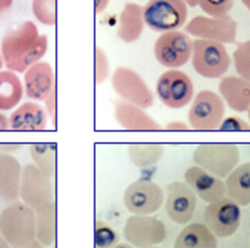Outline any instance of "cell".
<instances>
[{
    "instance_id": "cell-6",
    "label": "cell",
    "mask_w": 250,
    "mask_h": 248,
    "mask_svg": "<svg viewBox=\"0 0 250 248\" xmlns=\"http://www.w3.org/2000/svg\"><path fill=\"white\" fill-rule=\"evenodd\" d=\"M224 120V101L214 90H200L191 101L188 122L193 130H215Z\"/></svg>"
},
{
    "instance_id": "cell-47",
    "label": "cell",
    "mask_w": 250,
    "mask_h": 248,
    "mask_svg": "<svg viewBox=\"0 0 250 248\" xmlns=\"http://www.w3.org/2000/svg\"><path fill=\"white\" fill-rule=\"evenodd\" d=\"M149 248H160V247H149Z\"/></svg>"
},
{
    "instance_id": "cell-46",
    "label": "cell",
    "mask_w": 250,
    "mask_h": 248,
    "mask_svg": "<svg viewBox=\"0 0 250 248\" xmlns=\"http://www.w3.org/2000/svg\"><path fill=\"white\" fill-rule=\"evenodd\" d=\"M247 113H249V122H250V108H249V111H247Z\"/></svg>"
},
{
    "instance_id": "cell-36",
    "label": "cell",
    "mask_w": 250,
    "mask_h": 248,
    "mask_svg": "<svg viewBox=\"0 0 250 248\" xmlns=\"http://www.w3.org/2000/svg\"><path fill=\"white\" fill-rule=\"evenodd\" d=\"M189 125L184 124V122L181 120H174V122H168L167 125H165V130H176V132H186L189 130Z\"/></svg>"
},
{
    "instance_id": "cell-28",
    "label": "cell",
    "mask_w": 250,
    "mask_h": 248,
    "mask_svg": "<svg viewBox=\"0 0 250 248\" xmlns=\"http://www.w3.org/2000/svg\"><path fill=\"white\" fill-rule=\"evenodd\" d=\"M30 156L33 160V165L47 175L49 179L56 174V146L47 143H37L30 146Z\"/></svg>"
},
{
    "instance_id": "cell-33",
    "label": "cell",
    "mask_w": 250,
    "mask_h": 248,
    "mask_svg": "<svg viewBox=\"0 0 250 248\" xmlns=\"http://www.w3.org/2000/svg\"><path fill=\"white\" fill-rule=\"evenodd\" d=\"M234 0H200V9L207 16H226L229 14Z\"/></svg>"
},
{
    "instance_id": "cell-34",
    "label": "cell",
    "mask_w": 250,
    "mask_h": 248,
    "mask_svg": "<svg viewBox=\"0 0 250 248\" xmlns=\"http://www.w3.org/2000/svg\"><path fill=\"white\" fill-rule=\"evenodd\" d=\"M219 130L223 132H247L250 130V122L243 120L240 117H228L221 122Z\"/></svg>"
},
{
    "instance_id": "cell-35",
    "label": "cell",
    "mask_w": 250,
    "mask_h": 248,
    "mask_svg": "<svg viewBox=\"0 0 250 248\" xmlns=\"http://www.w3.org/2000/svg\"><path fill=\"white\" fill-rule=\"evenodd\" d=\"M43 103H45V111L49 115V118H51L52 125H56V89L47 96V99Z\"/></svg>"
},
{
    "instance_id": "cell-22",
    "label": "cell",
    "mask_w": 250,
    "mask_h": 248,
    "mask_svg": "<svg viewBox=\"0 0 250 248\" xmlns=\"http://www.w3.org/2000/svg\"><path fill=\"white\" fill-rule=\"evenodd\" d=\"M145 12L139 4H125L122 9L120 16H118V28L117 35L122 42L125 43H134L139 40V37L143 35L145 30Z\"/></svg>"
},
{
    "instance_id": "cell-15",
    "label": "cell",
    "mask_w": 250,
    "mask_h": 248,
    "mask_svg": "<svg viewBox=\"0 0 250 248\" xmlns=\"http://www.w3.org/2000/svg\"><path fill=\"white\" fill-rule=\"evenodd\" d=\"M196 194L186 183H170L165 189V210L172 222L188 224L195 215Z\"/></svg>"
},
{
    "instance_id": "cell-12",
    "label": "cell",
    "mask_w": 250,
    "mask_h": 248,
    "mask_svg": "<svg viewBox=\"0 0 250 248\" xmlns=\"http://www.w3.org/2000/svg\"><path fill=\"white\" fill-rule=\"evenodd\" d=\"M193 40H189L188 33L176 30L162 33L155 42V58L162 66L168 70H177L191 59Z\"/></svg>"
},
{
    "instance_id": "cell-8",
    "label": "cell",
    "mask_w": 250,
    "mask_h": 248,
    "mask_svg": "<svg viewBox=\"0 0 250 248\" xmlns=\"http://www.w3.org/2000/svg\"><path fill=\"white\" fill-rule=\"evenodd\" d=\"M111 87L118 94V97H122V101L136 104L143 109L151 108L155 101L151 89L148 87L145 78L132 68H125V66L117 68L111 75Z\"/></svg>"
},
{
    "instance_id": "cell-44",
    "label": "cell",
    "mask_w": 250,
    "mask_h": 248,
    "mask_svg": "<svg viewBox=\"0 0 250 248\" xmlns=\"http://www.w3.org/2000/svg\"><path fill=\"white\" fill-rule=\"evenodd\" d=\"M242 4L245 5V7H247V9H249V11H250V0H242Z\"/></svg>"
},
{
    "instance_id": "cell-19",
    "label": "cell",
    "mask_w": 250,
    "mask_h": 248,
    "mask_svg": "<svg viewBox=\"0 0 250 248\" xmlns=\"http://www.w3.org/2000/svg\"><path fill=\"white\" fill-rule=\"evenodd\" d=\"M21 175L23 167L20 160L9 153L0 156V200L4 202H18L21 191Z\"/></svg>"
},
{
    "instance_id": "cell-16",
    "label": "cell",
    "mask_w": 250,
    "mask_h": 248,
    "mask_svg": "<svg viewBox=\"0 0 250 248\" xmlns=\"http://www.w3.org/2000/svg\"><path fill=\"white\" fill-rule=\"evenodd\" d=\"M184 183L195 191V194L205 203L217 202L226 196V184L221 177L203 170L202 167L195 165L184 172Z\"/></svg>"
},
{
    "instance_id": "cell-23",
    "label": "cell",
    "mask_w": 250,
    "mask_h": 248,
    "mask_svg": "<svg viewBox=\"0 0 250 248\" xmlns=\"http://www.w3.org/2000/svg\"><path fill=\"white\" fill-rule=\"evenodd\" d=\"M174 248H217V236L203 222H191L177 234Z\"/></svg>"
},
{
    "instance_id": "cell-45",
    "label": "cell",
    "mask_w": 250,
    "mask_h": 248,
    "mask_svg": "<svg viewBox=\"0 0 250 248\" xmlns=\"http://www.w3.org/2000/svg\"><path fill=\"white\" fill-rule=\"evenodd\" d=\"M2 66H4V58H2V52H0V71H2Z\"/></svg>"
},
{
    "instance_id": "cell-29",
    "label": "cell",
    "mask_w": 250,
    "mask_h": 248,
    "mask_svg": "<svg viewBox=\"0 0 250 248\" xmlns=\"http://www.w3.org/2000/svg\"><path fill=\"white\" fill-rule=\"evenodd\" d=\"M31 12L35 20L45 26H54L58 20L56 0H31Z\"/></svg>"
},
{
    "instance_id": "cell-11",
    "label": "cell",
    "mask_w": 250,
    "mask_h": 248,
    "mask_svg": "<svg viewBox=\"0 0 250 248\" xmlns=\"http://www.w3.org/2000/svg\"><path fill=\"white\" fill-rule=\"evenodd\" d=\"M164 202L165 191L146 179L132 183L124 193V205L132 215H153L162 208Z\"/></svg>"
},
{
    "instance_id": "cell-5",
    "label": "cell",
    "mask_w": 250,
    "mask_h": 248,
    "mask_svg": "<svg viewBox=\"0 0 250 248\" xmlns=\"http://www.w3.org/2000/svg\"><path fill=\"white\" fill-rule=\"evenodd\" d=\"M143 12L146 26L158 33L176 31L188 21V4L184 0H149Z\"/></svg>"
},
{
    "instance_id": "cell-13",
    "label": "cell",
    "mask_w": 250,
    "mask_h": 248,
    "mask_svg": "<svg viewBox=\"0 0 250 248\" xmlns=\"http://www.w3.org/2000/svg\"><path fill=\"white\" fill-rule=\"evenodd\" d=\"M167 236V227L153 215H130L124 226V238L134 248L158 247Z\"/></svg>"
},
{
    "instance_id": "cell-9",
    "label": "cell",
    "mask_w": 250,
    "mask_h": 248,
    "mask_svg": "<svg viewBox=\"0 0 250 248\" xmlns=\"http://www.w3.org/2000/svg\"><path fill=\"white\" fill-rule=\"evenodd\" d=\"M156 96L167 108L181 109L195 97L191 78L181 70H167L156 82Z\"/></svg>"
},
{
    "instance_id": "cell-24",
    "label": "cell",
    "mask_w": 250,
    "mask_h": 248,
    "mask_svg": "<svg viewBox=\"0 0 250 248\" xmlns=\"http://www.w3.org/2000/svg\"><path fill=\"white\" fill-rule=\"evenodd\" d=\"M224 184L228 198H231L240 207L250 205V162L238 165L226 177Z\"/></svg>"
},
{
    "instance_id": "cell-10",
    "label": "cell",
    "mask_w": 250,
    "mask_h": 248,
    "mask_svg": "<svg viewBox=\"0 0 250 248\" xmlns=\"http://www.w3.org/2000/svg\"><path fill=\"white\" fill-rule=\"evenodd\" d=\"M240 221H242V208L228 196L207 203V208L203 212V224L217 238L233 236L238 231Z\"/></svg>"
},
{
    "instance_id": "cell-14",
    "label": "cell",
    "mask_w": 250,
    "mask_h": 248,
    "mask_svg": "<svg viewBox=\"0 0 250 248\" xmlns=\"http://www.w3.org/2000/svg\"><path fill=\"white\" fill-rule=\"evenodd\" d=\"M20 198L31 210H40L47 203L54 202V186L52 179L43 175L35 165H24L21 175Z\"/></svg>"
},
{
    "instance_id": "cell-42",
    "label": "cell",
    "mask_w": 250,
    "mask_h": 248,
    "mask_svg": "<svg viewBox=\"0 0 250 248\" xmlns=\"http://www.w3.org/2000/svg\"><path fill=\"white\" fill-rule=\"evenodd\" d=\"M188 4V7H195V5H198L200 4V0H184Z\"/></svg>"
},
{
    "instance_id": "cell-7",
    "label": "cell",
    "mask_w": 250,
    "mask_h": 248,
    "mask_svg": "<svg viewBox=\"0 0 250 248\" xmlns=\"http://www.w3.org/2000/svg\"><path fill=\"white\" fill-rule=\"evenodd\" d=\"M186 33L195 37L196 40H210L219 43H231L236 39L238 24L231 18L226 16H195L186 24Z\"/></svg>"
},
{
    "instance_id": "cell-1",
    "label": "cell",
    "mask_w": 250,
    "mask_h": 248,
    "mask_svg": "<svg viewBox=\"0 0 250 248\" xmlns=\"http://www.w3.org/2000/svg\"><path fill=\"white\" fill-rule=\"evenodd\" d=\"M47 47H49L47 35L40 33L33 21H24L2 39L0 52L7 70L14 73L21 71L24 73L30 66L42 61Z\"/></svg>"
},
{
    "instance_id": "cell-41",
    "label": "cell",
    "mask_w": 250,
    "mask_h": 248,
    "mask_svg": "<svg viewBox=\"0 0 250 248\" xmlns=\"http://www.w3.org/2000/svg\"><path fill=\"white\" fill-rule=\"evenodd\" d=\"M0 248H12L11 245L4 240V236H2V234H0Z\"/></svg>"
},
{
    "instance_id": "cell-27",
    "label": "cell",
    "mask_w": 250,
    "mask_h": 248,
    "mask_svg": "<svg viewBox=\"0 0 250 248\" xmlns=\"http://www.w3.org/2000/svg\"><path fill=\"white\" fill-rule=\"evenodd\" d=\"M130 162L139 168H149L160 162L164 156V146L162 144L148 143V144H130L129 146Z\"/></svg>"
},
{
    "instance_id": "cell-2",
    "label": "cell",
    "mask_w": 250,
    "mask_h": 248,
    "mask_svg": "<svg viewBox=\"0 0 250 248\" xmlns=\"http://www.w3.org/2000/svg\"><path fill=\"white\" fill-rule=\"evenodd\" d=\"M0 234L12 248L35 240V210L23 202H12L0 212Z\"/></svg>"
},
{
    "instance_id": "cell-37",
    "label": "cell",
    "mask_w": 250,
    "mask_h": 248,
    "mask_svg": "<svg viewBox=\"0 0 250 248\" xmlns=\"http://www.w3.org/2000/svg\"><path fill=\"white\" fill-rule=\"evenodd\" d=\"M108 4H109V0H94V11H96V14L104 12Z\"/></svg>"
},
{
    "instance_id": "cell-25",
    "label": "cell",
    "mask_w": 250,
    "mask_h": 248,
    "mask_svg": "<svg viewBox=\"0 0 250 248\" xmlns=\"http://www.w3.org/2000/svg\"><path fill=\"white\" fill-rule=\"evenodd\" d=\"M24 85L18 73L11 70L0 71V111H11L21 104Z\"/></svg>"
},
{
    "instance_id": "cell-40",
    "label": "cell",
    "mask_w": 250,
    "mask_h": 248,
    "mask_svg": "<svg viewBox=\"0 0 250 248\" xmlns=\"http://www.w3.org/2000/svg\"><path fill=\"white\" fill-rule=\"evenodd\" d=\"M18 248H47V247H43L40 241H37V240H33L31 243H28V245H23V247H18Z\"/></svg>"
},
{
    "instance_id": "cell-48",
    "label": "cell",
    "mask_w": 250,
    "mask_h": 248,
    "mask_svg": "<svg viewBox=\"0 0 250 248\" xmlns=\"http://www.w3.org/2000/svg\"><path fill=\"white\" fill-rule=\"evenodd\" d=\"M0 156H2V149H0Z\"/></svg>"
},
{
    "instance_id": "cell-32",
    "label": "cell",
    "mask_w": 250,
    "mask_h": 248,
    "mask_svg": "<svg viewBox=\"0 0 250 248\" xmlns=\"http://www.w3.org/2000/svg\"><path fill=\"white\" fill-rule=\"evenodd\" d=\"M94 73H96V83L101 85L103 82L109 77V61L104 49L96 47L94 49Z\"/></svg>"
},
{
    "instance_id": "cell-31",
    "label": "cell",
    "mask_w": 250,
    "mask_h": 248,
    "mask_svg": "<svg viewBox=\"0 0 250 248\" xmlns=\"http://www.w3.org/2000/svg\"><path fill=\"white\" fill-rule=\"evenodd\" d=\"M233 64L238 77L250 80V40L242 42L233 54Z\"/></svg>"
},
{
    "instance_id": "cell-20",
    "label": "cell",
    "mask_w": 250,
    "mask_h": 248,
    "mask_svg": "<svg viewBox=\"0 0 250 248\" xmlns=\"http://www.w3.org/2000/svg\"><path fill=\"white\" fill-rule=\"evenodd\" d=\"M115 120L125 130H160V124L146 113V109L139 108L130 103L118 101L115 104Z\"/></svg>"
},
{
    "instance_id": "cell-21",
    "label": "cell",
    "mask_w": 250,
    "mask_h": 248,
    "mask_svg": "<svg viewBox=\"0 0 250 248\" xmlns=\"http://www.w3.org/2000/svg\"><path fill=\"white\" fill-rule=\"evenodd\" d=\"M219 96L233 111L242 113L250 108V80L242 77H223L219 82Z\"/></svg>"
},
{
    "instance_id": "cell-4",
    "label": "cell",
    "mask_w": 250,
    "mask_h": 248,
    "mask_svg": "<svg viewBox=\"0 0 250 248\" xmlns=\"http://www.w3.org/2000/svg\"><path fill=\"white\" fill-rule=\"evenodd\" d=\"M193 70L203 78H223L229 70L231 56L226 45L210 40H193Z\"/></svg>"
},
{
    "instance_id": "cell-18",
    "label": "cell",
    "mask_w": 250,
    "mask_h": 248,
    "mask_svg": "<svg viewBox=\"0 0 250 248\" xmlns=\"http://www.w3.org/2000/svg\"><path fill=\"white\" fill-rule=\"evenodd\" d=\"M47 111L45 108L35 101H28L12 109L9 117V127L11 130L18 132H39L45 130L47 127Z\"/></svg>"
},
{
    "instance_id": "cell-43",
    "label": "cell",
    "mask_w": 250,
    "mask_h": 248,
    "mask_svg": "<svg viewBox=\"0 0 250 248\" xmlns=\"http://www.w3.org/2000/svg\"><path fill=\"white\" fill-rule=\"evenodd\" d=\"M113 248H134V247H132V245H130V243H127V245H125V243H124V245L118 243V245H115Z\"/></svg>"
},
{
    "instance_id": "cell-30",
    "label": "cell",
    "mask_w": 250,
    "mask_h": 248,
    "mask_svg": "<svg viewBox=\"0 0 250 248\" xmlns=\"http://www.w3.org/2000/svg\"><path fill=\"white\" fill-rule=\"evenodd\" d=\"M118 245V234L113 227H109L103 221H96L94 226V247L96 248H113Z\"/></svg>"
},
{
    "instance_id": "cell-39",
    "label": "cell",
    "mask_w": 250,
    "mask_h": 248,
    "mask_svg": "<svg viewBox=\"0 0 250 248\" xmlns=\"http://www.w3.org/2000/svg\"><path fill=\"white\" fill-rule=\"evenodd\" d=\"M12 2H14V0H0V14L5 12L7 9H11Z\"/></svg>"
},
{
    "instance_id": "cell-38",
    "label": "cell",
    "mask_w": 250,
    "mask_h": 248,
    "mask_svg": "<svg viewBox=\"0 0 250 248\" xmlns=\"http://www.w3.org/2000/svg\"><path fill=\"white\" fill-rule=\"evenodd\" d=\"M9 128H11L9 127V118L0 111V132H5V130H9Z\"/></svg>"
},
{
    "instance_id": "cell-17",
    "label": "cell",
    "mask_w": 250,
    "mask_h": 248,
    "mask_svg": "<svg viewBox=\"0 0 250 248\" xmlns=\"http://www.w3.org/2000/svg\"><path fill=\"white\" fill-rule=\"evenodd\" d=\"M24 94L31 101H45L47 96L56 89L54 70L52 66L45 61H39L33 66H30L24 71L23 78Z\"/></svg>"
},
{
    "instance_id": "cell-26",
    "label": "cell",
    "mask_w": 250,
    "mask_h": 248,
    "mask_svg": "<svg viewBox=\"0 0 250 248\" xmlns=\"http://www.w3.org/2000/svg\"><path fill=\"white\" fill-rule=\"evenodd\" d=\"M35 240L43 247H52L56 241V200L35 212Z\"/></svg>"
},
{
    "instance_id": "cell-3",
    "label": "cell",
    "mask_w": 250,
    "mask_h": 248,
    "mask_svg": "<svg viewBox=\"0 0 250 248\" xmlns=\"http://www.w3.org/2000/svg\"><path fill=\"white\" fill-rule=\"evenodd\" d=\"M193 162L203 170L226 179L240 165V147L229 143H205L196 146Z\"/></svg>"
}]
</instances>
